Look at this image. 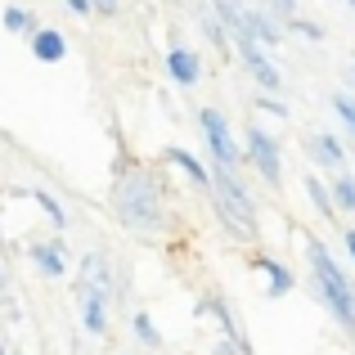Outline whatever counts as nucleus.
<instances>
[{
	"label": "nucleus",
	"mask_w": 355,
	"mask_h": 355,
	"mask_svg": "<svg viewBox=\"0 0 355 355\" xmlns=\"http://www.w3.org/2000/svg\"><path fill=\"white\" fill-rule=\"evenodd\" d=\"M113 202H117L121 225H130V230H157V225H162V198H157V184H153L148 171L121 175Z\"/></svg>",
	"instance_id": "1"
},
{
	"label": "nucleus",
	"mask_w": 355,
	"mask_h": 355,
	"mask_svg": "<svg viewBox=\"0 0 355 355\" xmlns=\"http://www.w3.org/2000/svg\"><path fill=\"white\" fill-rule=\"evenodd\" d=\"M311 270H315V284H320V297L329 302V311L338 315V324L355 333V288L347 284L342 266L329 257V248H324L320 239H311Z\"/></svg>",
	"instance_id": "2"
},
{
	"label": "nucleus",
	"mask_w": 355,
	"mask_h": 355,
	"mask_svg": "<svg viewBox=\"0 0 355 355\" xmlns=\"http://www.w3.org/2000/svg\"><path fill=\"white\" fill-rule=\"evenodd\" d=\"M207 180L216 184V198H220V211H225L230 220L243 230V234H252L257 230V211H252V198L243 193V184L234 180V175L225 171V166H216V171H207Z\"/></svg>",
	"instance_id": "3"
},
{
	"label": "nucleus",
	"mask_w": 355,
	"mask_h": 355,
	"mask_svg": "<svg viewBox=\"0 0 355 355\" xmlns=\"http://www.w3.org/2000/svg\"><path fill=\"white\" fill-rule=\"evenodd\" d=\"M202 130H207V144H211V153H216V162L220 166H225V171H230V166H239V144H234V135H230V126H225V117H220L216 113V108H202Z\"/></svg>",
	"instance_id": "4"
},
{
	"label": "nucleus",
	"mask_w": 355,
	"mask_h": 355,
	"mask_svg": "<svg viewBox=\"0 0 355 355\" xmlns=\"http://www.w3.org/2000/svg\"><path fill=\"white\" fill-rule=\"evenodd\" d=\"M248 157L257 162V171L266 175L270 184L284 180V171H279V148H275V139H270L266 130H248Z\"/></svg>",
	"instance_id": "5"
},
{
	"label": "nucleus",
	"mask_w": 355,
	"mask_h": 355,
	"mask_svg": "<svg viewBox=\"0 0 355 355\" xmlns=\"http://www.w3.org/2000/svg\"><path fill=\"white\" fill-rule=\"evenodd\" d=\"M239 54H243V63H248V72H252V77H257L266 90H279V86H284V81H279V68L266 59V54H261V45L252 41V36H239Z\"/></svg>",
	"instance_id": "6"
},
{
	"label": "nucleus",
	"mask_w": 355,
	"mask_h": 355,
	"mask_svg": "<svg viewBox=\"0 0 355 355\" xmlns=\"http://www.w3.org/2000/svg\"><path fill=\"white\" fill-rule=\"evenodd\" d=\"M166 72H171V81H180V86H193L202 72V59L193 50H184V45H175L171 54H166Z\"/></svg>",
	"instance_id": "7"
},
{
	"label": "nucleus",
	"mask_w": 355,
	"mask_h": 355,
	"mask_svg": "<svg viewBox=\"0 0 355 355\" xmlns=\"http://www.w3.org/2000/svg\"><path fill=\"white\" fill-rule=\"evenodd\" d=\"M32 54L41 63H59L63 54H68V41H63V32H50V27H45V32L32 36Z\"/></svg>",
	"instance_id": "8"
},
{
	"label": "nucleus",
	"mask_w": 355,
	"mask_h": 355,
	"mask_svg": "<svg viewBox=\"0 0 355 355\" xmlns=\"http://www.w3.org/2000/svg\"><path fill=\"white\" fill-rule=\"evenodd\" d=\"M36 261V270H41L45 279H63V252L54 248V243H36V248H27Z\"/></svg>",
	"instance_id": "9"
},
{
	"label": "nucleus",
	"mask_w": 355,
	"mask_h": 355,
	"mask_svg": "<svg viewBox=\"0 0 355 355\" xmlns=\"http://www.w3.org/2000/svg\"><path fill=\"white\" fill-rule=\"evenodd\" d=\"M306 148H311V157H315V162H324V166H338L342 162V144L333 135H311V144H306Z\"/></svg>",
	"instance_id": "10"
},
{
	"label": "nucleus",
	"mask_w": 355,
	"mask_h": 355,
	"mask_svg": "<svg viewBox=\"0 0 355 355\" xmlns=\"http://www.w3.org/2000/svg\"><path fill=\"white\" fill-rule=\"evenodd\" d=\"M306 193H311V202L324 211V216H338V207H333V198H329V189H324L320 175H306Z\"/></svg>",
	"instance_id": "11"
},
{
	"label": "nucleus",
	"mask_w": 355,
	"mask_h": 355,
	"mask_svg": "<svg viewBox=\"0 0 355 355\" xmlns=\"http://www.w3.org/2000/svg\"><path fill=\"white\" fill-rule=\"evenodd\" d=\"M257 266H261V270H266V275H270V279H275V284H270V293H275V297H279V293H288V288H293V275H288V270H284V266H279V261H270V257H261V261H257Z\"/></svg>",
	"instance_id": "12"
},
{
	"label": "nucleus",
	"mask_w": 355,
	"mask_h": 355,
	"mask_svg": "<svg viewBox=\"0 0 355 355\" xmlns=\"http://www.w3.org/2000/svg\"><path fill=\"white\" fill-rule=\"evenodd\" d=\"M333 207H342V211H355V175H342L338 184H333Z\"/></svg>",
	"instance_id": "13"
},
{
	"label": "nucleus",
	"mask_w": 355,
	"mask_h": 355,
	"mask_svg": "<svg viewBox=\"0 0 355 355\" xmlns=\"http://www.w3.org/2000/svg\"><path fill=\"white\" fill-rule=\"evenodd\" d=\"M81 311H86V329L90 333H104V297H81Z\"/></svg>",
	"instance_id": "14"
},
{
	"label": "nucleus",
	"mask_w": 355,
	"mask_h": 355,
	"mask_svg": "<svg viewBox=\"0 0 355 355\" xmlns=\"http://www.w3.org/2000/svg\"><path fill=\"white\" fill-rule=\"evenodd\" d=\"M166 157H171L175 166H184V171H189V175H193V180H198V184H207V166H202V162H198V157H193V153H184V148H171V153H166Z\"/></svg>",
	"instance_id": "15"
},
{
	"label": "nucleus",
	"mask_w": 355,
	"mask_h": 355,
	"mask_svg": "<svg viewBox=\"0 0 355 355\" xmlns=\"http://www.w3.org/2000/svg\"><path fill=\"white\" fill-rule=\"evenodd\" d=\"M32 198L41 202V207H45V216H50V220H54V225H59V230L68 225V216H63V207H59V202H54V198H50V193H45V189H36Z\"/></svg>",
	"instance_id": "16"
},
{
	"label": "nucleus",
	"mask_w": 355,
	"mask_h": 355,
	"mask_svg": "<svg viewBox=\"0 0 355 355\" xmlns=\"http://www.w3.org/2000/svg\"><path fill=\"white\" fill-rule=\"evenodd\" d=\"M333 113L347 121V126H351V135H355V99H351V95H333Z\"/></svg>",
	"instance_id": "17"
},
{
	"label": "nucleus",
	"mask_w": 355,
	"mask_h": 355,
	"mask_svg": "<svg viewBox=\"0 0 355 355\" xmlns=\"http://www.w3.org/2000/svg\"><path fill=\"white\" fill-rule=\"evenodd\" d=\"M5 27H9V32H27V27H32V14H23L18 5H9L5 9Z\"/></svg>",
	"instance_id": "18"
},
{
	"label": "nucleus",
	"mask_w": 355,
	"mask_h": 355,
	"mask_svg": "<svg viewBox=\"0 0 355 355\" xmlns=\"http://www.w3.org/2000/svg\"><path fill=\"white\" fill-rule=\"evenodd\" d=\"M135 333H139V342H144V347H157V342H162V338H157V329L148 324V315H135Z\"/></svg>",
	"instance_id": "19"
},
{
	"label": "nucleus",
	"mask_w": 355,
	"mask_h": 355,
	"mask_svg": "<svg viewBox=\"0 0 355 355\" xmlns=\"http://www.w3.org/2000/svg\"><path fill=\"white\" fill-rule=\"evenodd\" d=\"M297 32H302V36H311V41H320V36H324L315 23H302V18H297Z\"/></svg>",
	"instance_id": "20"
},
{
	"label": "nucleus",
	"mask_w": 355,
	"mask_h": 355,
	"mask_svg": "<svg viewBox=\"0 0 355 355\" xmlns=\"http://www.w3.org/2000/svg\"><path fill=\"white\" fill-rule=\"evenodd\" d=\"M90 9H99V14H113L117 0H90Z\"/></svg>",
	"instance_id": "21"
},
{
	"label": "nucleus",
	"mask_w": 355,
	"mask_h": 355,
	"mask_svg": "<svg viewBox=\"0 0 355 355\" xmlns=\"http://www.w3.org/2000/svg\"><path fill=\"white\" fill-rule=\"evenodd\" d=\"M257 104H261V108H266V113H279V117H284V113H288V108H284V104H275V99H257Z\"/></svg>",
	"instance_id": "22"
},
{
	"label": "nucleus",
	"mask_w": 355,
	"mask_h": 355,
	"mask_svg": "<svg viewBox=\"0 0 355 355\" xmlns=\"http://www.w3.org/2000/svg\"><path fill=\"white\" fill-rule=\"evenodd\" d=\"M270 5H279V14H293V9H297V0H270Z\"/></svg>",
	"instance_id": "23"
},
{
	"label": "nucleus",
	"mask_w": 355,
	"mask_h": 355,
	"mask_svg": "<svg viewBox=\"0 0 355 355\" xmlns=\"http://www.w3.org/2000/svg\"><path fill=\"white\" fill-rule=\"evenodd\" d=\"M72 9H77V14H90V0H68Z\"/></svg>",
	"instance_id": "24"
},
{
	"label": "nucleus",
	"mask_w": 355,
	"mask_h": 355,
	"mask_svg": "<svg viewBox=\"0 0 355 355\" xmlns=\"http://www.w3.org/2000/svg\"><path fill=\"white\" fill-rule=\"evenodd\" d=\"M347 248H351V257H355V230H347Z\"/></svg>",
	"instance_id": "25"
},
{
	"label": "nucleus",
	"mask_w": 355,
	"mask_h": 355,
	"mask_svg": "<svg viewBox=\"0 0 355 355\" xmlns=\"http://www.w3.org/2000/svg\"><path fill=\"white\" fill-rule=\"evenodd\" d=\"M216 355H239V351H234V347H230V342H225V347H220Z\"/></svg>",
	"instance_id": "26"
},
{
	"label": "nucleus",
	"mask_w": 355,
	"mask_h": 355,
	"mask_svg": "<svg viewBox=\"0 0 355 355\" xmlns=\"http://www.w3.org/2000/svg\"><path fill=\"white\" fill-rule=\"evenodd\" d=\"M351 77H355V63H351Z\"/></svg>",
	"instance_id": "27"
},
{
	"label": "nucleus",
	"mask_w": 355,
	"mask_h": 355,
	"mask_svg": "<svg viewBox=\"0 0 355 355\" xmlns=\"http://www.w3.org/2000/svg\"><path fill=\"white\" fill-rule=\"evenodd\" d=\"M0 355H5V351H0Z\"/></svg>",
	"instance_id": "28"
}]
</instances>
